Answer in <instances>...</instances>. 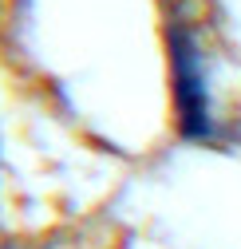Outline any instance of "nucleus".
Here are the masks:
<instances>
[{
    "label": "nucleus",
    "instance_id": "nucleus-1",
    "mask_svg": "<svg viewBox=\"0 0 241 249\" xmlns=\"http://www.w3.org/2000/svg\"><path fill=\"white\" fill-rule=\"evenodd\" d=\"M170 83H174V115H178V131L194 142L214 139L218 123L209 111V87H206V68L194 36L182 24L170 28Z\"/></svg>",
    "mask_w": 241,
    "mask_h": 249
}]
</instances>
